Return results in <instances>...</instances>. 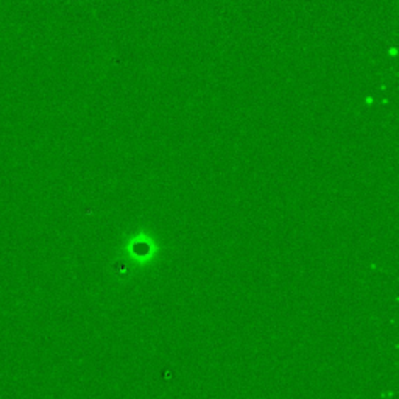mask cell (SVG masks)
<instances>
[{
	"mask_svg": "<svg viewBox=\"0 0 399 399\" xmlns=\"http://www.w3.org/2000/svg\"><path fill=\"white\" fill-rule=\"evenodd\" d=\"M153 244L152 240H148L147 236H144V240L140 237H136L135 242L130 244V254L131 257H135L139 262L148 261L153 256Z\"/></svg>",
	"mask_w": 399,
	"mask_h": 399,
	"instance_id": "1",
	"label": "cell"
}]
</instances>
